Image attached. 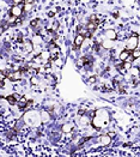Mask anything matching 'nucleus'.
<instances>
[{
    "instance_id": "obj_8",
    "label": "nucleus",
    "mask_w": 140,
    "mask_h": 157,
    "mask_svg": "<svg viewBox=\"0 0 140 157\" xmlns=\"http://www.w3.org/2000/svg\"><path fill=\"white\" fill-rule=\"evenodd\" d=\"M110 142H112V137L110 136H101L100 138H98V144L101 145H108L110 144Z\"/></svg>"
},
{
    "instance_id": "obj_15",
    "label": "nucleus",
    "mask_w": 140,
    "mask_h": 157,
    "mask_svg": "<svg viewBox=\"0 0 140 157\" xmlns=\"http://www.w3.org/2000/svg\"><path fill=\"white\" fill-rule=\"evenodd\" d=\"M129 73H132L134 77H139L140 70L137 68V67H131V68H129Z\"/></svg>"
},
{
    "instance_id": "obj_4",
    "label": "nucleus",
    "mask_w": 140,
    "mask_h": 157,
    "mask_svg": "<svg viewBox=\"0 0 140 157\" xmlns=\"http://www.w3.org/2000/svg\"><path fill=\"white\" fill-rule=\"evenodd\" d=\"M21 48H23V51L25 53H31L34 49V44L30 40L23 39L22 40V44H21Z\"/></svg>"
},
{
    "instance_id": "obj_7",
    "label": "nucleus",
    "mask_w": 140,
    "mask_h": 157,
    "mask_svg": "<svg viewBox=\"0 0 140 157\" xmlns=\"http://www.w3.org/2000/svg\"><path fill=\"white\" fill-rule=\"evenodd\" d=\"M104 36H105V40H109V41H114L116 39V33L113 29H108L105 33H104Z\"/></svg>"
},
{
    "instance_id": "obj_3",
    "label": "nucleus",
    "mask_w": 140,
    "mask_h": 157,
    "mask_svg": "<svg viewBox=\"0 0 140 157\" xmlns=\"http://www.w3.org/2000/svg\"><path fill=\"white\" fill-rule=\"evenodd\" d=\"M138 42H139V40H138V36H137V35L131 36V37L127 40V42H126V49L133 52V51L138 47Z\"/></svg>"
},
{
    "instance_id": "obj_10",
    "label": "nucleus",
    "mask_w": 140,
    "mask_h": 157,
    "mask_svg": "<svg viewBox=\"0 0 140 157\" xmlns=\"http://www.w3.org/2000/svg\"><path fill=\"white\" fill-rule=\"evenodd\" d=\"M84 40H85V36L83 34H78L74 39V47H80L81 43L84 42Z\"/></svg>"
},
{
    "instance_id": "obj_9",
    "label": "nucleus",
    "mask_w": 140,
    "mask_h": 157,
    "mask_svg": "<svg viewBox=\"0 0 140 157\" xmlns=\"http://www.w3.org/2000/svg\"><path fill=\"white\" fill-rule=\"evenodd\" d=\"M49 53H51V60H56V59H58V56L60 55V49H59L58 47H53V48H51Z\"/></svg>"
},
{
    "instance_id": "obj_14",
    "label": "nucleus",
    "mask_w": 140,
    "mask_h": 157,
    "mask_svg": "<svg viewBox=\"0 0 140 157\" xmlns=\"http://www.w3.org/2000/svg\"><path fill=\"white\" fill-rule=\"evenodd\" d=\"M41 117H42V121H43V122H47V121H49V119H51L49 113L46 112V110H42V112H41Z\"/></svg>"
},
{
    "instance_id": "obj_16",
    "label": "nucleus",
    "mask_w": 140,
    "mask_h": 157,
    "mask_svg": "<svg viewBox=\"0 0 140 157\" xmlns=\"http://www.w3.org/2000/svg\"><path fill=\"white\" fill-rule=\"evenodd\" d=\"M140 56V51H135L134 49V52H133V58H138Z\"/></svg>"
},
{
    "instance_id": "obj_6",
    "label": "nucleus",
    "mask_w": 140,
    "mask_h": 157,
    "mask_svg": "<svg viewBox=\"0 0 140 157\" xmlns=\"http://www.w3.org/2000/svg\"><path fill=\"white\" fill-rule=\"evenodd\" d=\"M22 77V72L21 71H13V72H9V75H7V78L10 79V80H13V82H16V80H19Z\"/></svg>"
},
{
    "instance_id": "obj_2",
    "label": "nucleus",
    "mask_w": 140,
    "mask_h": 157,
    "mask_svg": "<svg viewBox=\"0 0 140 157\" xmlns=\"http://www.w3.org/2000/svg\"><path fill=\"white\" fill-rule=\"evenodd\" d=\"M23 120L28 126H31V127H37L40 126L43 121H42V117H41V112L37 110H29L26 112L23 117Z\"/></svg>"
},
{
    "instance_id": "obj_1",
    "label": "nucleus",
    "mask_w": 140,
    "mask_h": 157,
    "mask_svg": "<svg viewBox=\"0 0 140 157\" xmlns=\"http://www.w3.org/2000/svg\"><path fill=\"white\" fill-rule=\"evenodd\" d=\"M110 122V115L107 109H98L95 112V115L92 118V126L96 130H102L107 127Z\"/></svg>"
},
{
    "instance_id": "obj_13",
    "label": "nucleus",
    "mask_w": 140,
    "mask_h": 157,
    "mask_svg": "<svg viewBox=\"0 0 140 157\" xmlns=\"http://www.w3.org/2000/svg\"><path fill=\"white\" fill-rule=\"evenodd\" d=\"M73 127H74L73 124H65L64 126H62V132H65V133H70V132L73 130Z\"/></svg>"
},
{
    "instance_id": "obj_17",
    "label": "nucleus",
    "mask_w": 140,
    "mask_h": 157,
    "mask_svg": "<svg viewBox=\"0 0 140 157\" xmlns=\"http://www.w3.org/2000/svg\"><path fill=\"white\" fill-rule=\"evenodd\" d=\"M12 1H14L16 4H21V2H23L24 0H12Z\"/></svg>"
},
{
    "instance_id": "obj_5",
    "label": "nucleus",
    "mask_w": 140,
    "mask_h": 157,
    "mask_svg": "<svg viewBox=\"0 0 140 157\" xmlns=\"http://www.w3.org/2000/svg\"><path fill=\"white\" fill-rule=\"evenodd\" d=\"M11 14H12L13 17H16V18H18L22 12H23V5L22 4H17V5H14L12 9H11Z\"/></svg>"
},
{
    "instance_id": "obj_11",
    "label": "nucleus",
    "mask_w": 140,
    "mask_h": 157,
    "mask_svg": "<svg viewBox=\"0 0 140 157\" xmlns=\"http://www.w3.org/2000/svg\"><path fill=\"white\" fill-rule=\"evenodd\" d=\"M131 55V51H123V52H121V54H120V60L121 61H127V59H128V56Z\"/></svg>"
},
{
    "instance_id": "obj_12",
    "label": "nucleus",
    "mask_w": 140,
    "mask_h": 157,
    "mask_svg": "<svg viewBox=\"0 0 140 157\" xmlns=\"http://www.w3.org/2000/svg\"><path fill=\"white\" fill-rule=\"evenodd\" d=\"M18 105H19V108H21V109H24L26 105H28V100H26V97L22 96V97H21V100L18 101Z\"/></svg>"
}]
</instances>
